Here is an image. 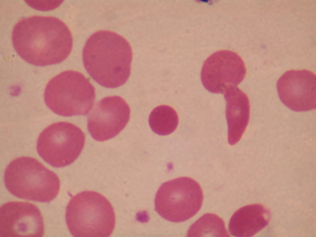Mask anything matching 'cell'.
<instances>
[{"label": "cell", "mask_w": 316, "mask_h": 237, "mask_svg": "<svg viewBox=\"0 0 316 237\" xmlns=\"http://www.w3.org/2000/svg\"><path fill=\"white\" fill-rule=\"evenodd\" d=\"M12 40L18 55L38 66L61 63L69 56L73 46L68 27L52 16L35 15L22 19L13 28Z\"/></svg>", "instance_id": "obj_1"}, {"label": "cell", "mask_w": 316, "mask_h": 237, "mask_svg": "<svg viewBox=\"0 0 316 237\" xmlns=\"http://www.w3.org/2000/svg\"><path fill=\"white\" fill-rule=\"evenodd\" d=\"M131 47L121 35L108 30L95 32L87 40L82 52L85 68L97 83L114 88L125 84L130 75Z\"/></svg>", "instance_id": "obj_2"}, {"label": "cell", "mask_w": 316, "mask_h": 237, "mask_svg": "<svg viewBox=\"0 0 316 237\" xmlns=\"http://www.w3.org/2000/svg\"><path fill=\"white\" fill-rule=\"evenodd\" d=\"M65 220L76 237H108L115 228V216L110 201L100 193L81 192L73 197L66 207Z\"/></svg>", "instance_id": "obj_3"}, {"label": "cell", "mask_w": 316, "mask_h": 237, "mask_svg": "<svg viewBox=\"0 0 316 237\" xmlns=\"http://www.w3.org/2000/svg\"><path fill=\"white\" fill-rule=\"evenodd\" d=\"M5 186L18 198L48 202L60 191V182L57 175L36 159L22 156L11 161L4 173Z\"/></svg>", "instance_id": "obj_4"}, {"label": "cell", "mask_w": 316, "mask_h": 237, "mask_svg": "<svg viewBox=\"0 0 316 237\" xmlns=\"http://www.w3.org/2000/svg\"><path fill=\"white\" fill-rule=\"evenodd\" d=\"M95 98L94 88L88 79L81 73L71 70L51 79L44 94L47 106L56 114L65 117L87 114Z\"/></svg>", "instance_id": "obj_5"}, {"label": "cell", "mask_w": 316, "mask_h": 237, "mask_svg": "<svg viewBox=\"0 0 316 237\" xmlns=\"http://www.w3.org/2000/svg\"><path fill=\"white\" fill-rule=\"evenodd\" d=\"M203 200L201 187L194 179L181 177L166 181L159 188L155 199V210L169 221H185L200 209Z\"/></svg>", "instance_id": "obj_6"}, {"label": "cell", "mask_w": 316, "mask_h": 237, "mask_svg": "<svg viewBox=\"0 0 316 237\" xmlns=\"http://www.w3.org/2000/svg\"><path fill=\"white\" fill-rule=\"evenodd\" d=\"M85 135L76 125L66 122L52 123L39 135L37 150L47 163L56 168H61L73 163L84 147Z\"/></svg>", "instance_id": "obj_7"}, {"label": "cell", "mask_w": 316, "mask_h": 237, "mask_svg": "<svg viewBox=\"0 0 316 237\" xmlns=\"http://www.w3.org/2000/svg\"><path fill=\"white\" fill-rule=\"evenodd\" d=\"M246 73L244 63L237 53L228 50L217 51L204 61L201 73L203 85L209 92L223 94L236 87Z\"/></svg>", "instance_id": "obj_8"}, {"label": "cell", "mask_w": 316, "mask_h": 237, "mask_svg": "<svg viewBox=\"0 0 316 237\" xmlns=\"http://www.w3.org/2000/svg\"><path fill=\"white\" fill-rule=\"evenodd\" d=\"M130 110L126 101L117 96L106 97L99 101L89 114L87 128L92 137L102 142L118 135L126 127Z\"/></svg>", "instance_id": "obj_9"}, {"label": "cell", "mask_w": 316, "mask_h": 237, "mask_svg": "<svg viewBox=\"0 0 316 237\" xmlns=\"http://www.w3.org/2000/svg\"><path fill=\"white\" fill-rule=\"evenodd\" d=\"M44 232L42 214L34 204L10 201L1 207L0 237H42Z\"/></svg>", "instance_id": "obj_10"}, {"label": "cell", "mask_w": 316, "mask_h": 237, "mask_svg": "<svg viewBox=\"0 0 316 237\" xmlns=\"http://www.w3.org/2000/svg\"><path fill=\"white\" fill-rule=\"evenodd\" d=\"M279 96L286 106L295 111H306L316 108V77L306 69L285 72L277 83Z\"/></svg>", "instance_id": "obj_11"}, {"label": "cell", "mask_w": 316, "mask_h": 237, "mask_svg": "<svg viewBox=\"0 0 316 237\" xmlns=\"http://www.w3.org/2000/svg\"><path fill=\"white\" fill-rule=\"evenodd\" d=\"M226 102V116L228 126V141L233 145L241 138L248 123L250 104L247 95L236 87L224 92Z\"/></svg>", "instance_id": "obj_12"}, {"label": "cell", "mask_w": 316, "mask_h": 237, "mask_svg": "<svg viewBox=\"0 0 316 237\" xmlns=\"http://www.w3.org/2000/svg\"><path fill=\"white\" fill-rule=\"evenodd\" d=\"M270 212L259 204L244 206L233 214L229 224V232L236 237H249L255 235L268 224Z\"/></svg>", "instance_id": "obj_13"}, {"label": "cell", "mask_w": 316, "mask_h": 237, "mask_svg": "<svg viewBox=\"0 0 316 237\" xmlns=\"http://www.w3.org/2000/svg\"><path fill=\"white\" fill-rule=\"evenodd\" d=\"M178 123L177 114L172 107L165 105L155 108L151 113L149 123L152 131L160 135H166L173 132Z\"/></svg>", "instance_id": "obj_14"}, {"label": "cell", "mask_w": 316, "mask_h": 237, "mask_svg": "<svg viewBox=\"0 0 316 237\" xmlns=\"http://www.w3.org/2000/svg\"><path fill=\"white\" fill-rule=\"evenodd\" d=\"M188 236L228 237L223 220L212 213L204 214L190 227Z\"/></svg>", "instance_id": "obj_15"}, {"label": "cell", "mask_w": 316, "mask_h": 237, "mask_svg": "<svg viewBox=\"0 0 316 237\" xmlns=\"http://www.w3.org/2000/svg\"><path fill=\"white\" fill-rule=\"evenodd\" d=\"M26 3L32 8L39 10L47 11L58 7L63 2L62 0H27Z\"/></svg>", "instance_id": "obj_16"}]
</instances>
